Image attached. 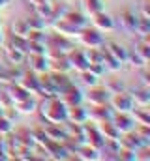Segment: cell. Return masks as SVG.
<instances>
[{
  "label": "cell",
  "mask_w": 150,
  "mask_h": 161,
  "mask_svg": "<svg viewBox=\"0 0 150 161\" xmlns=\"http://www.w3.org/2000/svg\"><path fill=\"white\" fill-rule=\"evenodd\" d=\"M43 118L51 124H64L68 120V107L58 96H51L43 101Z\"/></svg>",
  "instance_id": "obj_1"
},
{
  "label": "cell",
  "mask_w": 150,
  "mask_h": 161,
  "mask_svg": "<svg viewBox=\"0 0 150 161\" xmlns=\"http://www.w3.org/2000/svg\"><path fill=\"white\" fill-rule=\"evenodd\" d=\"M103 47H105V49H107L109 53L113 54L114 58H116L118 62H120V64H124V62H126V56H128V51H126L124 47L120 45V43H116V41H109L107 45H103Z\"/></svg>",
  "instance_id": "obj_24"
},
{
  "label": "cell",
  "mask_w": 150,
  "mask_h": 161,
  "mask_svg": "<svg viewBox=\"0 0 150 161\" xmlns=\"http://www.w3.org/2000/svg\"><path fill=\"white\" fill-rule=\"evenodd\" d=\"M129 114L133 116L135 124L150 125V114H148V109H147V107H139V105H137V109H131V111H129Z\"/></svg>",
  "instance_id": "obj_25"
},
{
  "label": "cell",
  "mask_w": 150,
  "mask_h": 161,
  "mask_svg": "<svg viewBox=\"0 0 150 161\" xmlns=\"http://www.w3.org/2000/svg\"><path fill=\"white\" fill-rule=\"evenodd\" d=\"M83 137H85V143L90 144L92 148H96V150H101V146L105 144V137L101 135V131L96 127V125H88L85 122L83 124Z\"/></svg>",
  "instance_id": "obj_3"
},
{
  "label": "cell",
  "mask_w": 150,
  "mask_h": 161,
  "mask_svg": "<svg viewBox=\"0 0 150 161\" xmlns=\"http://www.w3.org/2000/svg\"><path fill=\"white\" fill-rule=\"evenodd\" d=\"M105 88H107V90H109V92H111V94H116V92H122V90H124V84L113 79L111 82H109V86H105Z\"/></svg>",
  "instance_id": "obj_35"
},
{
  "label": "cell",
  "mask_w": 150,
  "mask_h": 161,
  "mask_svg": "<svg viewBox=\"0 0 150 161\" xmlns=\"http://www.w3.org/2000/svg\"><path fill=\"white\" fill-rule=\"evenodd\" d=\"M0 69H2V66H0Z\"/></svg>",
  "instance_id": "obj_37"
},
{
  "label": "cell",
  "mask_w": 150,
  "mask_h": 161,
  "mask_svg": "<svg viewBox=\"0 0 150 161\" xmlns=\"http://www.w3.org/2000/svg\"><path fill=\"white\" fill-rule=\"evenodd\" d=\"M51 81H53V86H54V90H56V94H60L64 88H68V86L72 84V81L68 79V75H66V73H60V71L51 73Z\"/></svg>",
  "instance_id": "obj_22"
},
{
  "label": "cell",
  "mask_w": 150,
  "mask_h": 161,
  "mask_svg": "<svg viewBox=\"0 0 150 161\" xmlns=\"http://www.w3.org/2000/svg\"><path fill=\"white\" fill-rule=\"evenodd\" d=\"M6 56L10 58L11 64H21L25 60V53L21 49H15V47H8L6 45Z\"/></svg>",
  "instance_id": "obj_28"
},
{
  "label": "cell",
  "mask_w": 150,
  "mask_h": 161,
  "mask_svg": "<svg viewBox=\"0 0 150 161\" xmlns=\"http://www.w3.org/2000/svg\"><path fill=\"white\" fill-rule=\"evenodd\" d=\"M13 107L17 109L19 112H34V111H38V103H36V99H32V96L26 97V99H23V101H19V103H13Z\"/></svg>",
  "instance_id": "obj_27"
},
{
  "label": "cell",
  "mask_w": 150,
  "mask_h": 161,
  "mask_svg": "<svg viewBox=\"0 0 150 161\" xmlns=\"http://www.w3.org/2000/svg\"><path fill=\"white\" fill-rule=\"evenodd\" d=\"M8 94H10V97H11L13 103H19V101H23V99H26V97L32 96V94H30L28 90H25L19 82H13V84L8 88Z\"/></svg>",
  "instance_id": "obj_17"
},
{
  "label": "cell",
  "mask_w": 150,
  "mask_h": 161,
  "mask_svg": "<svg viewBox=\"0 0 150 161\" xmlns=\"http://www.w3.org/2000/svg\"><path fill=\"white\" fill-rule=\"evenodd\" d=\"M111 99V92H109L105 86H90V92H88V101L92 105H103V103H109Z\"/></svg>",
  "instance_id": "obj_7"
},
{
  "label": "cell",
  "mask_w": 150,
  "mask_h": 161,
  "mask_svg": "<svg viewBox=\"0 0 150 161\" xmlns=\"http://www.w3.org/2000/svg\"><path fill=\"white\" fill-rule=\"evenodd\" d=\"M47 60H49V69H53V71L66 73L69 69V62H68L66 54H60V56H54V58H47Z\"/></svg>",
  "instance_id": "obj_20"
},
{
  "label": "cell",
  "mask_w": 150,
  "mask_h": 161,
  "mask_svg": "<svg viewBox=\"0 0 150 161\" xmlns=\"http://www.w3.org/2000/svg\"><path fill=\"white\" fill-rule=\"evenodd\" d=\"M13 139H15V143H17L19 146H26V148H34L36 146V140H34L32 131H30L28 127H17L15 129Z\"/></svg>",
  "instance_id": "obj_11"
},
{
  "label": "cell",
  "mask_w": 150,
  "mask_h": 161,
  "mask_svg": "<svg viewBox=\"0 0 150 161\" xmlns=\"http://www.w3.org/2000/svg\"><path fill=\"white\" fill-rule=\"evenodd\" d=\"M62 17L66 19V21H69L72 25L75 26H79V28H83V26L86 25V19H85V15L83 13H79V11H73V10H69V11H66Z\"/></svg>",
  "instance_id": "obj_26"
},
{
  "label": "cell",
  "mask_w": 150,
  "mask_h": 161,
  "mask_svg": "<svg viewBox=\"0 0 150 161\" xmlns=\"http://www.w3.org/2000/svg\"><path fill=\"white\" fill-rule=\"evenodd\" d=\"M88 112V118H92L94 122H101V120H107L113 116V107L109 103H103V105H94Z\"/></svg>",
  "instance_id": "obj_10"
},
{
  "label": "cell",
  "mask_w": 150,
  "mask_h": 161,
  "mask_svg": "<svg viewBox=\"0 0 150 161\" xmlns=\"http://www.w3.org/2000/svg\"><path fill=\"white\" fill-rule=\"evenodd\" d=\"M81 77H83V82H85V84H88V86H94V84H98V77L94 75L92 71H88V69L81 71Z\"/></svg>",
  "instance_id": "obj_33"
},
{
  "label": "cell",
  "mask_w": 150,
  "mask_h": 161,
  "mask_svg": "<svg viewBox=\"0 0 150 161\" xmlns=\"http://www.w3.org/2000/svg\"><path fill=\"white\" fill-rule=\"evenodd\" d=\"M111 120H113V124L116 125V129L120 131V135L135 129V120H133V116L129 114V112H118L116 111V112H113Z\"/></svg>",
  "instance_id": "obj_5"
},
{
  "label": "cell",
  "mask_w": 150,
  "mask_h": 161,
  "mask_svg": "<svg viewBox=\"0 0 150 161\" xmlns=\"http://www.w3.org/2000/svg\"><path fill=\"white\" fill-rule=\"evenodd\" d=\"M126 62H131V66H137V68H143L144 64H147V60H143V58L135 53H128V56H126Z\"/></svg>",
  "instance_id": "obj_32"
},
{
  "label": "cell",
  "mask_w": 150,
  "mask_h": 161,
  "mask_svg": "<svg viewBox=\"0 0 150 161\" xmlns=\"http://www.w3.org/2000/svg\"><path fill=\"white\" fill-rule=\"evenodd\" d=\"M101 64H103V68L111 69V71H118V69H120V66H122L120 62H118L103 45H101Z\"/></svg>",
  "instance_id": "obj_23"
},
{
  "label": "cell",
  "mask_w": 150,
  "mask_h": 161,
  "mask_svg": "<svg viewBox=\"0 0 150 161\" xmlns=\"http://www.w3.org/2000/svg\"><path fill=\"white\" fill-rule=\"evenodd\" d=\"M88 120V112L83 109L81 105H72L68 107V122H75V124H85Z\"/></svg>",
  "instance_id": "obj_15"
},
{
  "label": "cell",
  "mask_w": 150,
  "mask_h": 161,
  "mask_svg": "<svg viewBox=\"0 0 150 161\" xmlns=\"http://www.w3.org/2000/svg\"><path fill=\"white\" fill-rule=\"evenodd\" d=\"M28 60L32 62V71H36V73H41V71L49 69V60H47L45 54H32L30 53Z\"/></svg>",
  "instance_id": "obj_21"
},
{
  "label": "cell",
  "mask_w": 150,
  "mask_h": 161,
  "mask_svg": "<svg viewBox=\"0 0 150 161\" xmlns=\"http://www.w3.org/2000/svg\"><path fill=\"white\" fill-rule=\"evenodd\" d=\"M11 105H13V101H11L8 90L0 88V107H2V109H8V107H11Z\"/></svg>",
  "instance_id": "obj_34"
},
{
  "label": "cell",
  "mask_w": 150,
  "mask_h": 161,
  "mask_svg": "<svg viewBox=\"0 0 150 161\" xmlns=\"http://www.w3.org/2000/svg\"><path fill=\"white\" fill-rule=\"evenodd\" d=\"M60 94H62L60 99L66 103V107H72V105H81V101H83V92L73 84V82L68 86V88L62 90Z\"/></svg>",
  "instance_id": "obj_8"
},
{
  "label": "cell",
  "mask_w": 150,
  "mask_h": 161,
  "mask_svg": "<svg viewBox=\"0 0 150 161\" xmlns=\"http://www.w3.org/2000/svg\"><path fill=\"white\" fill-rule=\"evenodd\" d=\"M66 56H68L69 68L77 69L79 73L85 71V69H88V60H86V54L83 53V51H79V49H69L68 53H66Z\"/></svg>",
  "instance_id": "obj_6"
},
{
  "label": "cell",
  "mask_w": 150,
  "mask_h": 161,
  "mask_svg": "<svg viewBox=\"0 0 150 161\" xmlns=\"http://www.w3.org/2000/svg\"><path fill=\"white\" fill-rule=\"evenodd\" d=\"M83 4H85V10L88 11L90 15L101 11V0H83Z\"/></svg>",
  "instance_id": "obj_29"
},
{
  "label": "cell",
  "mask_w": 150,
  "mask_h": 161,
  "mask_svg": "<svg viewBox=\"0 0 150 161\" xmlns=\"http://www.w3.org/2000/svg\"><path fill=\"white\" fill-rule=\"evenodd\" d=\"M73 156L77 159H98V158H100V150H96V148H92L90 144L83 143Z\"/></svg>",
  "instance_id": "obj_18"
},
{
  "label": "cell",
  "mask_w": 150,
  "mask_h": 161,
  "mask_svg": "<svg viewBox=\"0 0 150 161\" xmlns=\"http://www.w3.org/2000/svg\"><path fill=\"white\" fill-rule=\"evenodd\" d=\"M13 131V124L11 120H8L4 114H0V135H10Z\"/></svg>",
  "instance_id": "obj_30"
},
{
  "label": "cell",
  "mask_w": 150,
  "mask_h": 161,
  "mask_svg": "<svg viewBox=\"0 0 150 161\" xmlns=\"http://www.w3.org/2000/svg\"><path fill=\"white\" fill-rule=\"evenodd\" d=\"M8 2H10V0H0V8H6Z\"/></svg>",
  "instance_id": "obj_36"
},
{
  "label": "cell",
  "mask_w": 150,
  "mask_h": 161,
  "mask_svg": "<svg viewBox=\"0 0 150 161\" xmlns=\"http://www.w3.org/2000/svg\"><path fill=\"white\" fill-rule=\"evenodd\" d=\"M17 82L25 90H28L30 94H38V90H39V81H38V73L36 71H25V73H21V77L17 79Z\"/></svg>",
  "instance_id": "obj_9"
},
{
  "label": "cell",
  "mask_w": 150,
  "mask_h": 161,
  "mask_svg": "<svg viewBox=\"0 0 150 161\" xmlns=\"http://www.w3.org/2000/svg\"><path fill=\"white\" fill-rule=\"evenodd\" d=\"M118 159H124V161H135V150H129V148H118Z\"/></svg>",
  "instance_id": "obj_31"
},
{
  "label": "cell",
  "mask_w": 150,
  "mask_h": 161,
  "mask_svg": "<svg viewBox=\"0 0 150 161\" xmlns=\"http://www.w3.org/2000/svg\"><path fill=\"white\" fill-rule=\"evenodd\" d=\"M100 124V131H101V135L105 137V139H114V140H118L120 139V131L116 129V125L113 124V120L111 118H107V120H101V122H98Z\"/></svg>",
  "instance_id": "obj_13"
},
{
  "label": "cell",
  "mask_w": 150,
  "mask_h": 161,
  "mask_svg": "<svg viewBox=\"0 0 150 161\" xmlns=\"http://www.w3.org/2000/svg\"><path fill=\"white\" fill-rule=\"evenodd\" d=\"M109 103H111V107L114 111H118V112H129L133 109V97H131V94H128L126 90H122V92L111 94Z\"/></svg>",
  "instance_id": "obj_2"
},
{
  "label": "cell",
  "mask_w": 150,
  "mask_h": 161,
  "mask_svg": "<svg viewBox=\"0 0 150 161\" xmlns=\"http://www.w3.org/2000/svg\"><path fill=\"white\" fill-rule=\"evenodd\" d=\"M92 23H94V26H96L98 30H105V32H109V30H113L114 28V23H113V19L109 17L107 13H103V11H98V13H94L92 15Z\"/></svg>",
  "instance_id": "obj_12"
},
{
  "label": "cell",
  "mask_w": 150,
  "mask_h": 161,
  "mask_svg": "<svg viewBox=\"0 0 150 161\" xmlns=\"http://www.w3.org/2000/svg\"><path fill=\"white\" fill-rule=\"evenodd\" d=\"M131 97H133V103L135 105H139V107H148V103H150L148 86H139V88H135Z\"/></svg>",
  "instance_id": "obj_16"
},
{
  "label": "cell",
  "mask_w": 150,
  "mask_h": 161,
  "mask_svg": "<svg viewBox=\"0 0 150 161\" xmlns=\"http://www.w3.org/2000/svg\"><path fill=\"white\" fill-rule=\"evenodd\" d=\"M79 36H81L83 45H86V47H101L103 45V36L100 34L98 28H88L85 25L79 30Z\"/></svg>",
  "instance_id": "obj_4"
},
{
  "label": "cell",
  "mask_w": 150,
  "mask_h": 161,
  "mask_svg": "<svg viewBox=\"0 0 150 161\" xmlns=\"http://www.w3.org/2000/svg\"><path fill=\"white\" fill-rule=\"evenodd\" d=\"M120 23L128 32H135L137 28V23H139V17L133 13L131 10H122L120 11Z\"/></svg>",
  "instance_id": "obj_14"
},
{
  "label": "cell",
  "mask_w": 150,
  "mask_h": 161,
  "mask_svg": "<svg viewBox=\"0 0 150 161\" xmlns=\"http://www.w3.org/2000/svg\"><path fill=\"white\" fill-rule=\"evenodd\" d=\"M54 30L62 34V36H73V34H79V26L72 25L69 21H66L64 17H60V21H54Z\"/></svg>",
  "instance_id": "obj_19"
}]
</instances>
